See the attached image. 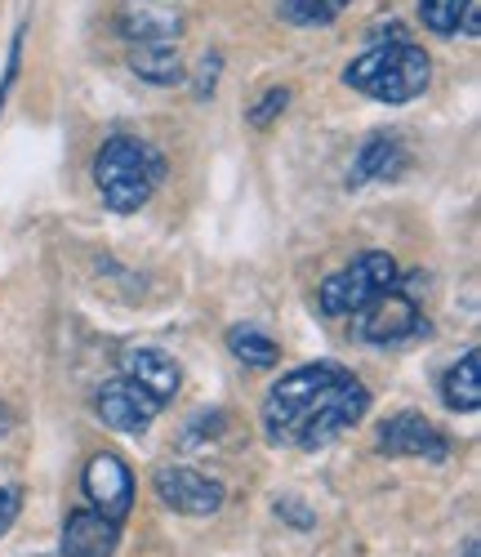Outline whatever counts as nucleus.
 Segmentation results:
<instances>
[{
  "instance_id": "nucleus-14",
  "label": "nucleus",
  "mask_w": 481,
  "mask_h": 557,
  "mask_svg": "<svg viewBox=\"0 0 481 557\" xmlns=\"http://www.w3.org/2000/svg\"><path fill=\"white\" fill-rule=\"evenodd\" d=\"M406 170V148L397 134H374L370 144L357 152L353 170H348V183L353 188H366V183H383V178H397Z\"/></svg>"
},
{
  "instance_id": "nucleus-2",
  "label": "nucleus",
  "mask_w": 481,
  "mask_h": 557,
  "mask_svg": "<svg viewBox=\"0 0 481 557\" xmlns=\"http://www.w3.org/2000/svg\"><path fill=\"white\" fill-rule=\"evenodd\" d=\"M428 76H432V63L419 45L410 40H388V45H374L370 54H361L344 81L361 95L379 99V103H410L428 89Z\"/></svg>"
},
{
  "instance_id": "nucleus-16",
  "label": "nucleus",
  "mask_w": 481,
  "mask_h": 557,
  "mask_svg": "<svg viewBox=\"0 0 481 557\" xmlns=\"http://www.w3.org/2000/svg\"><path fill=\"white\" fill-rule=\"evenodd\" d=\"M442 401L455 410V414H472L481 406V352H464L442 380Z\"/></svg>"
},
{
  "instance_id": "nucleus-26",
  "label": "nucleus",
  "mask_w": 481,
  "mask_h": 557,
  "mask_svg": "<svg viewBox=\"0 0 481 557\" xmlns=\"http://www.w3.org/2000/svg\"><path fill=\"white\" fill-rule=\"evenodd\" d=\"M468 557H477V544H468Z\"/></svg>"
},
{
  "instance_id": "nucleus-13",
  "label": "nucleus",
  "mask_w": 481,
  "mask_h": 557,
  "mask_svg": "<svg viewBox=\"0 0 481 557\" xmlns=\"http://www.w3.org/2000/svg\"><path fill=\"white\" fill-rule=\"evenodd\" d=\"M121 375H130L134 384H143L157 401H170L178 393V366L161 348H130L121 357Z\"/></svg>"
},
{
  "instance_id": "nucleus-4",
  "label": "nucleus",
  "mask_w": 481,
  "mask_h": 557,
  "mask_svg": "<svg viewBox=\"0 0 481 557\" xmlns=\"http://www.w3.org/2000/svg\"><path fill=\"white\" fill-rule=\"evenodd\" d=\"M393 282H397V263H393V255L366 250V255H357L344 272L325 276V286L317 290V304H321L325 317H353L366 299H374L379 290H388Z\"/></svg>"
},
{
  "instance_id": "nucleus-1",
  "label": "nucleus",
  "mask_w": 481,
  "mask_h": 557,
  "mask_svg": "<svg viewBox=\"0 0 481 557\" xmlns=\"http://www.w3.org/2000/svg\"><path fill=\"white\" fill-rule=\"evenodd\" d=\"M165 178V161L152 144L143 138H108L94 157V183H99V197L112 214H134L152 201V193L161 188Z\"/></svg>"
},
{
  "instance_id": "nucleus-22",
  "label": "nucleus",
  "mask_w": 481,
  "mask_h": 557,
  "mask_svg": "<svg viewBox=\"0 0 481 557\" xmlns=\"http://www.w3.org/2000/svg\"><path fill=\"white\" fill-rule=\"evenodd\" d=\"M18 59H23V32L14 36V45H10V63H5V81H0V108H5V95H10V85H14V76H18Z\"/></svg>"
},
{
  "instance_id": "nucleus-20",
  "label": "nucleus",
  "mask_w": 481,
  "mask_h": 557,
  "mask_svg": "<svg viewBox=\"0 0 481 557\" xmlns=\"http://www.w3.org/2000/svg\"><path fill=\"white\" fill-rule=\"evenodd\" d=\"M285 103H291V89H272V95H263V103L250 112V121L263 129V125L276 121V112H285Z\"/></svg>"
},
{
  "instance_id": "nucleus-15",
  "label": "nucleus",
  "mask_w": 481,
  "mask_h": 557,
  "mask_svg": "<svg viewBox=\"0 0 481 557\" xmlns=\"http://www.w3.org/2000/svg\"><path fill=\"white\" fill-rule=\"evenodd\" d=\"M130 72L148 85H178L183 81V59L174 50V40H152L130 50Z\"/></svg>"
},
{
  "instance_id": "nucleus-19",
  "label": "nucleus",
  "mask_w": 481,
  "mask_h": 557,
  "mask_svg": "<svg viewBox=\"0 0 481 557\" xmlns=\"http://www.w3.org/2000/svg\"><path fill=\"white\" fill-rule=\"evenodd\" d=\"M281 18H291V23H330L334 14L321 10L317 0H281Z\"/></svg>"
},
{
  "instance_id": "nucleus-25",
  "label": "nucleus",
  "mask_w": 481,
  "mask_h": 557,
  "mask_svg": "<svg viewBox=\"0 0 481 557\" xmlns=\"http://www.w3.org/2000/svg\"><path fill=\"white\" fill-rule=\"evenodd\" d=\"M5 424H10V414H5V410H0V433H5Z\"/></svg>"
},
{
  "instance_id": "nucleus-21",
  "label": "nucleus",
  "mask_w": 481,
  "mask_h": 557,
  "mask_svg": "<svg viewBox=\"0 0 481 557\" xmlns=\"http://www.w3.org/2000/svg\"><path fill=\"white\" fill-rule=\"evenodd\" d=\"M18 513H23V491L18 486H0V535L14 527Z\"/></svg>"
},
{
  "instance_id": "nucleus-7",
  "label": "nucleus",
  "mask_w": 481,
  "mask_h": 557,
  "mask_svg": "<svg viewBox=\"0 0 481 557\" xmlns=\"http://www.w3.org/2000/svg\"><path fill=\"white\" fill-rule=\"evenodd\" d=\"M94 410H99V420L116 433H148L152 420L165 410V401H157L143 384H134L130 375H116L99 388V397H94Z\"/></svg>"
},
{
  "instance_id": "nucleus-6",
  "label": "nucleus",
  "mask_w": 481,
  "mask_h": 557,
  "mask_svg": "<svg viewBox=\"0 0 481 557\" xmlns=\"http://www.w3.org/2000/svg\"><path fill=\"white\" fill-rule=\"evenodd\" d=\"M353 331L366 344H402V339H415L423 331V312L415 304V290H397V282L388 290H379L374 299H366L353 312Z\"/></svg>"
},
{
  "instance_id": "nucleus-10",
  "label": "nucleus",
  "mask_w": 481,
  "mask_h": 557,
  "mask_svg": "<svg viewBox=\"0 0 481 557\" xmlns=\"http://www.w3.org/2000/svg\"><path fill=\"white\" fill-rule=\"evenodd\" d=\"M85 495L94 504V513H103L108 522H125L134 504V478L116 455H94L85 463Z\"/></svg>"
},
{
  "instance_id": "nucleus-24",
  "label": "nucleus",
  "mask_w": 481,
  "mask_h": 557,
  "mask_svg": "<svg viewBox=\"0 0 481 557\" xmlns=\"http://www.w3.org/2000/svg\"><path fill=\"white\" fill-rule=\"evenodd\" d=\"M317 5H321V10H330V14H340V10L348 5V0H317Z\"/></svg>"
},
{
  "instance_id": "nucleus-8",
  "label": "nucleus",
  "mask_w": 481,
  "mask_h": 557,
  "mask_svg": "<svg viewBox=\"0 0 481 557\" xmlns=\"http://www.w3.org/2000/svg\"><path fill=\"white\" fill-rule=\"evenodd\" d=\"M157 486V499L165 508H174V513H187V518H210L223 508V486L197 469H183V463H165V469H157L152 478Z\"/></svg>"
},
{
  "instance_id": "nucleus-3",
  "label": "nucleus",
  "mask_w": 481,
  "mask_h": 557,
  "mask_svg": "<svg viewBox=\"0 0 481 557\" xmlns=\"http://www.w3.org/2000/svg\"><path fill=\"white\" fill-rule=\"evenodd\" d=\"M344 375V366L334 361H317V366H299L291 370L281 384H272L268 401H263V429H268V442H285L291 446L299 424L312 414V406L325 397V388Z\"/></svg>"
},
{
  "instance_id": "nucleus-23",
  "label": "nucleus",
  "mask_w": 481,
  "mask_h": 557,
  "mask_svg": "<svg viewBox=\"0 0 481 557\" xmlns=\"http://www.w3.org/2000/svg\"><path fill=\"white\" fill-rule=\"evenodd\" d=\"M459 32H464L468 40H477V36H481V5H477V0H468V10H464V23H459Z\"/></svg>"
},
{
  "instance_id": "nucleus-18",
  "label": "nucleus",
  "mask_w": 481,
  "mask_h": 557,
  "mask_svg": "<svg viewBox=\"0 0 481 557\" xmlns=\"http://www.w3.org/2000/svg\"><path fill=\"white\" fill-rule=\"evenodd\" d=\"M464 10H468V0H419V18H423V27H428V32H437V36L459 32Z\"/></svg>"
},
{
  "instance_id": "nucleus-17",
  "label": "nucleus",
  "mask_w": 481,
  "mask_h": 557,
  "mask_svg": "<svg viewBox=\"0 0 481 557\" xmlns=\"http://www.w3.org/2000/svg\"><path fill=\"white\" fill-rule=\"evenodd\" d=\"M227 348H232V357L236 361H246V366H276V357H281V348H276V339H268L263 331H255V326H232L227 331Z\"/></svg>"
},
{
  "instance_id": "nucleus-5",
  "label": "nucleus",
  "mask_w": 481,
  "mask_h": 557,
  "mask_svg": "<svg viewBox=\"0 0 481 557\" xmlns=\"http://www.w3.org/2000/svg\"><path fill=\"white\" fill-rule=\"evenodd\" d=\"M366 410H370V393H366V384H361V380H353V370H344V375L325 388V397L312 406L308 420L299 424V433H295V442H291V446L321 450V446H330L340 433H348Z\"/></svg>"
},
{
  "instance_id": "nucleus-12",
  "label": "nucleus",
  "mask_w": 481,
  "mask_h": 557,
  "mask_svg": "<svg viewBox=\"0 0 481 557\" xmlns=\"http://www.w3.org/2000/svg\"><path fill=\"white\" fill-rule=\"evenodd\" d=\"M121 32L138 45H152V40H174L183 32V18L170 0H125L121 10Z\"/></svg>"
},
{
  "instance_id": "nucleus-11",
  "label": "nucleus",
  "mask_w": 481,
  "mask_h": 557,
  "mask_svg": "<svg viewBox=\"0 0 481 557\" xmlns=\"http://www.w3.org/2000/svg\"><path fill=\"white\" fill-rule=\"evenodd\" d=\"M116 544H121V527L108 522L103 513H94V508H81L63 527V557H112Z\"/></svg>"
},
{
  "instance_id": "nucleus-9",
  "label": "nucleus",
  "mask_w": 481,
  "mask_h": 557,
  "mask_svg": "<svg viewBox=\"0 0 481 557\" xmlns=\"http://www.w3.org/2000/svg\"><path fill=\"white\" fill-rule=\"evenodd\" d=\"M374 446L383 455H393V459H423V463H446L451 459V442L442 437V429L432 420H423V414H410V410L383 420Z\"/></svg>"
}]
</instances>
